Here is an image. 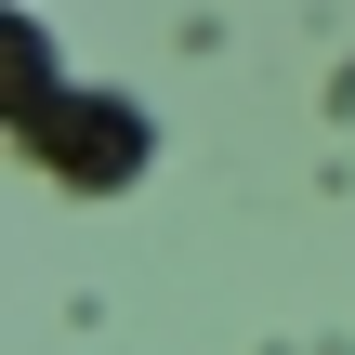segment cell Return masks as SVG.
Returning a JSON list of instances; mask_svg holds the SVG:
<instances>
[{
    "label": "cell",
    "mask_w": 355,
    "mask_h": 355,
    "mask_svg": "<svg viewBox=\"0 0 355 355\" xmlns=\"http://www.w3.org/2000/svg\"><path fill=\"white\" fill-rule=\"evenodd\" d=\"M13 132H26L66 184H119V171L145 158V119H132V105H105V92H92V105H66V92H53V105H40V119H13Z\"/></svg>",
    "instance_id": "1"
}]
</instances>
